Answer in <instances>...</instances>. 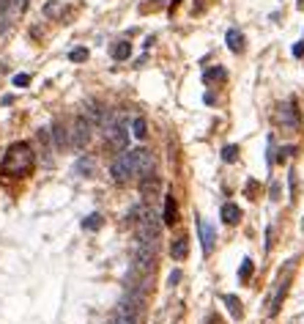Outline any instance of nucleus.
<instances>
[{"mask_svg": "<svg viewBox=\"0 0 304 324\" xmlns=\"http://www.w3.org/2000/svg\"><path fill=\"white\" fill-rule=\"evenodd\" d=\"M33 162H36L33 149H30L28 143H14L6 151V159H3V173L22 179V176H28V173L33 171Z\"/></svg>", "mask_w": 304, "mask_h": 324, "instance_id": "f257e3e1", "label": "nucleus"}, {"mask_svg": "<svg viewBox=\"0 0 304 324\" xmlns=\"http://www.w3.org/2000/svg\"><path fill=\"white\" fill-rule=\"evenodd\" d=\"M156 267V245L153 242H137L134 255H131V269L140 275H151Z\"/></svg>", "mask_w": 304, "mask_h": 324, "instance_id": "f03ea898", "label": "nucleus"}, {"mask_svg": "<svg viewBox=\"0 0 304 324\" xmlns=\"http://www.w3.org/2000/svg\"><path fill=\"white\" fill-rule=\"evenodd\" d=\"M134 225H137V242H153L156 245L162 231V217L153 209H143V214H140V220Z\"/></svg>", "mask_w": 304, "mask_h": 324, "instance_id": "7ed1b4c3", "label": "nucleus"}, {"mask_svg": "<svg viewBox=\"0 0 304 324\" xmlns=\"http://www.w3.org/2000/svg\"><path fill=\"white\" fill-rule=\"evenodd\" d=\"M104 138H107V146H110L112 151H124L126 146H129V132H126V126L112 116L104 118Z\"/></svg>", "mask_w": 304, "mask_h": 324, "instance_id": "20e7f679", "label": "nucleus"}, {"mask_svg": "<svg viewBox=\"0 0 304 324\" xmlns=\"http://www.w3.org/2000/svg\"><path fill=\"white\" fill-rule=\"evenodd\" d=\"M90 132H93V124H90L85 116H77L74 124L69 129V138H71V146L74 149H85L90 143Z\"/></svg>", "mask_w": 304, "mask_h": 324, "instance_id": "39448f33", "label": "nucleus"}, {"mask_svg": "<svg viewBox=\"0 0 304 324\" xmlns=\"http://www.w3.org/2000/svg\"><path fill=\"white\" fill-rule=\"evenodd\" d=\"M110 176L115 184H129V179H134V168H131V159H129V151L121 154V157L112 162L110 168Z\"/></svg>", "mask_w": 304, "mask_h": 324, "instance_id": "423d86ee", "label": "nucleus"}, {"mask_svg": "<svg viewBox=\"0 0 304 324\" xmlns=\"http://www.w3.org/2000/svg\"><path fill=\"white\" fill-rule=\"evenodd\" d=\"M129 159H131V168H134V176H148L153 173V154L148 149H134L129 151Z\"/></svg>", "mask_w": 304, "mask_h": 324, "instance_id": "0eeeda50", "label": "nucleus"}, {"mask_svg": "<svg viewBox=\"0 0 304 324\" xmlns=\"http://www.w3.org/2000/svg\"><path fill=\"white\" fill-rule=\"evenodd\" d=\"M277 118H280V124L285 126V129H296L299 126V110L293 102H285L282 107H280V113H277Z\"/></svg>", "mask_w": 304, "mask_h": 324, "instance_id": "6e6552de", "label": "nucleus"}, {"mask_svg": "<svg viewBox=\"0 0 304 324\" xmlns=\"http://www.w3.org/2000/svg\"><path fill=\"white\" fill-rule=\"evenodd\" d=\"M290 275H293V267H288V272H285V277L280 283H277V291L274 297H271V305H269V313L271 316H277V310H280V302L285 299V291H288V283H290Z\"/></svg>", "mask_w": 304, "mask_h": 324, "instance_id": "1a4fd4ad", "label": "nucleus"}, {"mask_svg": "<svg viewBox=\"0 0 304 324\" xmlns=\"http://www.w3.org/2000/svg\"><path fill=\"white\" fill-rule=\"evenodd\" d=\"M197 231H200V242H203V253H211L214 250V242H217V231H214V225L211 223H206V220H197Z\"/></svg>", "mask_w": 304, "mask_h": 324, "instance_id": "9d476101", "label": "nucleus"}, {"mask_svg": "<svg viewBox=\"0 0 304 324\" xmlns=\"http://www.w3.org/2000/svg\"><path fill=\"white\" fill-rule=\"evenodd\" d=\"M159 190H162L159 176H153V173H148V176H140V195H143V198H153Z\"/></svg>", "mask_w": 304, "mask_h": 324, "instance_id": "9b49d317", "label": "nucleus"}, {"mask_svg": "<svg viewBox=\"0 0 304 324\" xmlns=\"http://www.w3.org/2000/svg\"><path fill=\"white\" fill-rule=\"evenodd\" d=\"M52 140H55V149H58V151H63L66 146H71L69 129H66L63 124H55V126H52Z\"/></svg>", "mask_w": 304, "mask_h": 324, "instance_id": "f8f14e48", "label": "nucleus"}, {"mask_svg": "<svg viewBox=\"0 0 304 324\" xmlns=\"http://www.w3.org/2000/svg\"><path fill=\"white\" fill-rule=\"evenodd\" d=\"M162 220H165V225H175V223H178V209H175L173 195L165 198V214H162Z\"/></svg>", "mask_w": 304, "mask_h": 324, "instance_id": "ddd939ff", "label": "nucleus"}, {"mask_svg": "<svg viewBox=\"0 0 304 324\" xmlns=\"http://www.w3.org/2000/svg\"><path fill=\"white\" fill-rule=\"evenodd\" d=\"M170 255H173L175 261H184V258H187V255H189V239H187V236H178V239L173 242Z\"/></svg>", "mask_w": 304, "mask_h": 324, "instance_id": "4468645a", "label": "nucleus"}, {"mask_svg": "<svg viewBox=\"0 0 304 324\" xmlns=\"http://www.w3.org/2000/svg\"><path fill=\"white\" fill-rule=\"evenodd\" d=\"M74 171L80 173V176H93V173H96V159L93 157H80L77 159V165H74Z\"/></svg>", "mask_w": 304, "mask_h": 324, "instance_id": "2eb2a0df", "label": "nucleus"}, {"mask_svg": "<svg viewBox=\"0 0 304 324\" xmlns=\"http://www.w3.org/2000/svg\"><path fill=\"white\" fill-rule=\"evenodd\" d=\"M225 39H228V50H230V52H241V50H244V36H241V30L230 28Z\"/></svg>", "mask_w": 304, "mask_h": 324, "instance_id": "dca6fc26", "label": "nucleus"}, {"mask_svg": "<svg viewBox=\"0 0 304 324\" xmlns=\"http://www.w3.org/2000/svg\"><path fill=\"white\" fill-rule=\"evenodd\" d=\"M222 220L228 223V225H236V223L241 220V209L236 206V203H225L222 206Z\"/></svg>", "mask_w": 304, "mask_h": 324, "instance_id": "f3484780", "label": "nucleus"}, {"mask_svg": "<svg viewBox=\"0 0 304 324\" xmlns=\"http://www.w3.org/2000/svg\"><path fill=\"white\" fill-rule=\"evenodd\" d=\"M110 55L115 58V61H126V58L131 55V44H129V42H118V44H112Z\"/></svg>", "mask_w": 304, "mask_h": 324, "instance_id": "a211bd4d", "label": "nucleus"}, {"mask_svg": "<svg viewBox=\"0 0 304 324\" xmlns=\"http://www.w3.org/2000/svg\"><path fill=\"white\" fill-rule=\"evenodd\" d=\"M225 305H228V310H230V316L233 319H241V302H239V299H236L233 294H225Z\"/></svg>", "mask_w": 304, "mask_h": 324, "instance_id": "6ab92c4d", "label": "nucleus"}, {"mask_svg": "<svg viewBox=\"0 0 304 324\" xmlns=\"http://www.w3.org/2000/svg\"><path fill=\"white\" fill-rule=\"evenodd\" d=\"M131 135L137 140H145V135H148V126H145V118H134L131 121Z\"/></svg>", "mask_w": 304, "mask_h": 324, "instance_id": "aec40b11", "label": "nucleus"}, {"mask_svg": "<svg viewBox=\"0 0 304 324\" xmlns=\"http://www.w3.org/2000/svg\"><path fill=\"white\" fill-rule=\"evenodd\" d=\"M83 228L85 231H96V228H102V214H88L83 220Z\"/></svg>", "mask_w": 304, "mask_h": 324, "instance_id": "412c9836", "label": "nucleus"}, {"mask_svg": "<svg viewBox=\"0 0 304 324\" xmlns=\"http://www.w3.org/2000/svg\"><path fill=\"white\" fill-rule=\"evenodd\" d=\"M222 159H225V162H236V159H239V146H225V149H222Z\"/></svg>", "mask_w": 304, "mask_h": 324, "instance_id": "4be33fe9", "label": "nucleus"}, {"mask_svg": "<svg viewBox=\"0 0 304 324\" xmlns=\"http://www.w3.org/2000/svg\"><path fill=\"white\" fill-rule=\"evenodd\" d=\"M249 277H252V261H249V258H244V264H241V272H239V280H241V283H247Z\"/></svg>", "mask_w": 304, "mask_h": 324, "instance_id": "5701e85b", "label": "nucleus"}, {"mask_svg": "<svg viewBox=\"0 0 304 324\" xmlns=\"http://www.w3.org/2000/svg\"><path fill=\"white\" fill-rule=\"evenodd\" d=\"M69 58L74 63H83V61H88V50H85V47H77V50H71V52H69Z\"/></svg>", "mask_w": 304, "mask_h": 324, "instance_id": "b1692460", "label": "nucleus"}, {"mask_svg": "<svg viewBox=\"0 0 304 324\" xmlns=\"http://www.w3.org/2000/svg\"><path fill=\"white\" fill-rule=\"evenodd\" d=\"M203 80H206V83H214V80H225V69H208L206 75H203Z\"/></svg>", "mask_w": 304, "mask_h": 324, "instance_id": "393cba45", "label": "nucleus"}, {"mask_svg": "<svg viewBox=\"0 0 304 324\" xmlns=\"http://www.w3.org/2000/svg\"><path fill=\"white\" fill-rule=\"evenodd\" d=\"M61 11H63L61 3H47V6H44V14H47V17H58Z\"/></svg>", "mask_w": 304, "mask_h": 324, "instance_id": "a878e982", "label": "nucleus"}, {"mask_svg": "<svg viewBox=\"0 0 304 324\" xmlns=\"http://www.w3.org/2000/svg\"><path fill=\"white\" fill-rule=\"evenodd\" d=\"M30 83V75H14V85L17 88H25Z\"/></svg>", "mask_w": 304, "mask_h": 324, "instance_id": "bb28decb", "label": "nucleus"}, {"mask_svg": "<svg viewBox=\"0 0 304 324\" xmlns=\"http://www.w3.org/2000/svg\"><path fill=\"white\" fill-rule=\"evenodd\" d=\"M293 55H296V58H302V55H304V42L293 44Z\"/></svg>", "mask_w": 304, "mask_h": 324, "instance_id": "cd10ccee", "label": "nucleus"}, {"mask_svg": "<svg viewBox=\"0 0 304 324\" xmlns=\"http://www.w3.org/2000/svg\"><path fill=\"white\" fill-rule=\"evenodd\" d=\"M271 198H280V184H277V181L271 184Z\"/></svg>", "mask_w": 304, "mask_h": 324, "instance_id": "c85d7f7f", "label": "nucleus"}, {"mask_svg": "<svg viewBox=\"0 0 304 324\" xmlns=\"http://www.w3.org/2000/svg\"><path fill=\"white\" fill-rule=\"evenodd\" d=\"M181 280V272H173V275H170V286H173V283H178Z\"/></svg>", "mask_w": 304, "mask_h": 324, "instance_id": "c756f323", "label": "nucleus"}]
</instances>
